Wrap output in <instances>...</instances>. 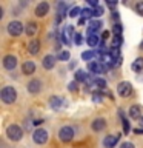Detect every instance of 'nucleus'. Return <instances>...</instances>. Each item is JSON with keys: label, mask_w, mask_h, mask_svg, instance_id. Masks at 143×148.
<instances>
[{"label": "nucleus", "mask_w": 143, "mask_h": 148, "mask_svg": "<svg viewBox=\"0 0 143 148\" xmlns=\"http://www.w3.org/2000/svg\"><path fill=\"white\" fill-rule=\"evenodd\" d=\"M94 9V17H100V16H103L105 14V9H103V6H97V8H92Z\"/></svg>", "instance_id": "obj_32"}, {"label": "nucleus", "mask_w": 143, "mask_h": 148, "mask_svg": "<svg viewBox=\"0 0 143 148\" xmlns=\"http://www.w3.org/2000/svg\"><path fill=\"white\" fill-rule=\"evenodd\" d=\"M0 97H2V102L3 103H14L17 99V91L14 90L12 86H3L2 91H0Z\"/></svg>", "instance_id": "obj_1"}, {"label": "nucleus", "mask_w": 143, "mask_h": 148, "mask_svg": "<svg viewBox=\"0 0 143 148\" xmlns=\"http://www.w3.org/2000/svg\"><path fill=\"white\" fill-rule=\"evenodd\" d=\"M6 136L9 140L12 142H18L23 137V130L18 127V125H9L6 128Z\"/></svg>", "instance_id": "obj_2"}, {"label": "nucleus", "mask_w": 143, "mask_h": 148, "mask_svg": "<svg viewBox=\"0 0 143 148\" xmlns=\"http://www.w3.org/2000/svg\"><path fill=\"white\" fill-rule=\"evenodd\" d=\"M95 86L99 88V90H106V80L101 77H97L95 79Z\"/></svg>", "instance_id": "obj_30"}, {"label": "nucleus", "mask_w": 143, "mask_h": 148, "mask_svg": "<svg viewBox=\"0 0 143 148\" xmlns=\"http://www.w3.org/2000/svg\"><path fill=\"white\" fill-rule=\"evenodd\" d=\"M129 116H131L132 119H140L142 117V108L138 105H132L131 108H129Z\"/></svg>", "instance_id": "obj_20"}, {"label": "nucleus", "mask_w": 143, "mask_h": 148, "mask_svg": "<svg viewBox=\"0 0 143 148\" xmlns=\"http://www.w3.org/2000/svg\"><path fill=\"white\" fill-rule=\"evenodd\" d=\"M85 23H86V18L80 17V20H78V23H77V25H78V26H83V25H85Z\"/></svg>", "instance_id": "obj_40"}, {"label": "nucleus", "mask_w": 143, "mask_h": 148, "mask_svg": "<svg viewBox=\"0 0 143 148\" xmlns=\"http://www.w3.org/2000/svg\"><path fill=\"white\" fill-rule=\"evenodd\" d=\"M77 16H82V8H78V6H74L69 9V17H77Z\"/></svg>", "instance_id": "obj_29"}, {"label": "nucleus", "mask_w": 143, "mask_h": 148, "mask_svg": "<svg viewBox=\"0 0 143 148\" xmlns=\"http://www.w3.org/2000/svg\"><path fill=\"white\" fill-rule=\"evenodd\" d=\"M37 31H39V26H37V23H34V22H29V23L26 25V28H25L26 36H29V37L35 36V34H37Z\"/></svg>", "instance_id": "obj_19"}, {"label": "nucleus", "mask_w": 143, "mask_h": 148, "mask_svg": "<svg viewBox=\"0 0 143 148\" xmlns=\"http://www.w3.org/2000/svg\"><path fill=\"white\" fill-rule=\"evenodd\" d=\"M120 148H136V147H134V143H131V142H123L122 145H120Z\"/></svg>", "instance_id": "obj_37"}, {"label": "nucleus", "mask_w": 143, "mask_h": 148, "mask_svg": "<svg viewBox=\"0 0 143 148\" xmlns=\"http://www.w3.org/2000/svg\"><path fill=\"white\" fill-rule=\"evenodd\" d=\"M23 23L22 22H18V20H14V22H9L8 23V32L11 36H20L22 32H23Z\"/></svg>", "instance_id": "obj_5"}, {"label": "nucleus", "mask_w": 143, "mask_h": 148, "mask_svg": "<svg viewBox=\"0 0 143 148\" xmlns=\"http://www.w3.org/2000/svg\"><path fill=\"white\" fill-rule=\"evenodd\" d=\"M117 92H118L120 97H128V96H131V92H132L131 83H129V82H120L118 85H117Z\"/></svg>", "instance_id": "obj_7"}, {"label": "nucleus", "mask_w": 143, "mask_h": 148, "mask_svg": "<svg viewBox=\"0 0 143 148\" xmlns=\"http://www.w3.org/2000/svg\"><path fill=\"white\" fill-rule=\"evenodd\" d=\"M28 91L31 92V94H37V92L42 91V82L39 79H34V80H31L28 83Z\"/></svg>", "instance_id": "obj_13"}, {"label": "nucleus", "mask_w": 143, "mask_h": 148, "mask_svg": "<svg viewBox=\"0 0 143 148\" xmlns=\"http://www.w3.org/2000/svg\"><path fill=\"white\" fill-rule=\"evenodd\" d=\"M140 122H142V125H143V116H142V117H140Z\"/></svg>", "instance_id": "obj_46"}, {"label": "nucleus", "mask_w": 143, "mask_h": 148, "mask_svg": "<svg viewBox=\"0 0 143 148\" xmlns=\"http://www.w3.org/2000/svg\"><path fill=\"white\" fill-rule=\"evenodd\" d=\"M69 57H71L69 51H60V53L57 54V60H62V62H66V60H69Z\"/></svg>", "instance_id": "obj_28"}, {"label": "nucleus", "mask_w": 143, "mask_h": 148, "mask_svg": "<svg viewBox=\"0 0 143 148\" xmlns=\"http://www.w3.org/2000/svg\"><path fill=\"white\" fill-rule=\"evenodd\" d=\"M112 32H114V36H122L123 34V25L122 23H114V26H112Z\"/></svg>", "instance_id": "obj_27"}, {"label": "nucleus", "mask_w": 143, "mask_h": 148, "mask_svg": "<svg viewBox=\"0 0 143 148\" xmlns=\"http://www.w3.org/2000/svg\"><path fill=\"white\" fill-rule=\"evenodd\" d=\"M48 12H49V3L48 2H40L34 9V14L37 17H45Z\"/></svg>", "instance_id": "obj_9"}, {"label": "nucleus", "mask_w": 143, "mask_h": 148, "mask_svg": "<svg viewBox=\"0 0 143 148\" xmlns=\"http://www.w3.org/2000/svg\"><path fill=\"white\" fill-rule=\"evenodd\" d=\"M82 17L83 18H91V17H94V9H91V8H83L82 9Z\"/></svg>", "instance_id": "obj_26"}, {"label": "nucleus", "mask_w": 143, "mask_h": 148, "mask_svg": "<svg viewBox=\"0 0 143 148\" xmlns=\"http://www.w3.org/2000/svg\"><path fill=\"white\" fill-rule=\"evenodd\" d=\"M32 140H34L37 145H43V143L48 142V131L43 128H37L34 134H32Z\"/></svg>", "instance_id": "obj_3"}, {"label": "nucleus", "mask_w": 143, "mask_h": 148, "mask_svg": "<svg viewBox=\"0 0 143 148\" xmlns=\"http://www.w3.org/2000/svg\"><path fill=\"white\" fill-rule=\"evenodd\" d=\"M103 23L100 20H91L89 25H88V32H92V34H99V31L101 29Z\"/></svg>", "instance_id": "obj_16"}, {"label": "nucleus", "mask_w": 143, "mask_h": 148, "mask_svg": "<svg viewBox=\"0 0 143 148\" xmlns=\"http://www.w3.org/2000/svg\"><path fill=\"white\" fill-rule=\"evenodd\" d=\"M94 57H99L97 53H94V51H83V53H82V59L86 60V62H92Z\"/></svg>", "instance_id": "obj_22"}, {"label": "nucleus", "mask_w": 143, "mask_h": 148, "mask_svg": "<svg viewBox=\"0 0 143 148\" xmlns=\"http://www.w3.org/2000/svg\"><path fill=\"white\" fill-rule=\"evenodd\" d=\"M49 106L52 110H62L66 106V102L63 100V97H59V96H52L49 99Z\"/></svg>", "instance_id": "obj_8"}, {"label": "nucleus", "mask_w": 143, "mask_h": 148, "mask_svg": "<svg viewBox=\"0 0 143 148\" xmlns=\"http://www.w3.org/2000/svg\"><path fill=\"white\" fill-rule=\"evenodd\" d=\"M112 18L115 20V23H117V20H118V12L117 11H112Z\"/></svg>", "instance_id": "obj_41"}, {"label": "nucleus", "mask_w": 143, "mask_h": 148, "mask_svg": "<svg viewBox=\"0 0 143 148\" xmlns=\"http://www.w3.org/2000/svg\"><path fill=\"white\" fill-rule=\"evenodd\" d=\"M66 3H65V2H59L57 3V14H59V16H65V11H66Z\"/></svg>", "instance_id": "obj_31"}, {"label": "nucleus", "mask_w": 143, "mask_h": 148, "mask_svg": "<svg viewBox=\"0 0 143 148\" xmlns=\"http://www.w3.org/2000/svg\"><path fill=\"white\" fill-rule=\"evenodd\" d=\"M59 139L62 142H71L74 139V130L71 127H62L59 130Z\"/></svg>", "instance_id": "obj_4"}, {"label": "nucleus", "mask_w": 143, "mask_h": 148, "mask_svg": "<svg viewBox=\"0 0 143 148\" xmlns=\"http://www.w3.org/2000/svg\"><path fill=\"white\" fill-rule=\"evenodd\" d=\"M28 51H29V54L35 56L40 53V42L39 40H31L29 43H28Z\"/></svg>", "instance_id": "obj_18"}, {"label": "nucleus", "mask_w": 143, "mask_h": 148, "mask_svg": "<svg viewBox=\"0 0 143 148\" xmlns=\"http://www.w3.org/2000/svg\"><path fill=\"white\" fill-rule=\"evenodd\" d=\"M134 133L136 134H143V130H134Z\"/></svg>", "instance_id": "obj_44"}, {"label": "nucleus", "mask_w": 143, "mask_h": 148, "mask_svg": "<svg viewBox=\"0 0 143 148\" xmlns=\"http://www.w3.org/2000/svg\"><path fill=\"white\" fill-rule=\"evenodd\" d=\"M140 49L143 51V42H142V43H140Z\"/></svg>", "instance_id": "obj_45"}, {"label": "nucleus", "mask_w": 143, "mask_h": 148, "mask_svg": "<svg viewBox=\"0 0 143 148\" xmlns=\"http://www.w3.org/2000/svg\"><path fill=\"white\" fill-rule=\"evenodd\" d=\"M43 123V119H39V120H34V125L37 127V125H42Z\"/></svg>", "instance_id": "obj_42"}, {"label": "nucleus", "mask_w": 143, "mask_h": 148, "mask_svg": "<svg viewBox=\"0 0 143 148\" xmlns=\"http://www.w3.org/2000/svg\"><path fill=\"white\" fill-rule=\"evenodd\" d=\"M88 68H89V71L94 73V74H103L106 69H108V66H105L100 60H92V62H89L88 63Z\"/></svg>", "instance_id": "obj_6"}, {"label": "nucleus", "mask_w": 143, "mask_h": 148, "mask_svg": "<svg viewBox=\"0 0 143 148\" xmlns=\"http://www.w3.org/2000/svg\"><path fill=\"white\" fill-rule=\"evenodd\" d=\"M101 99H103V94H101V92H97V91L92 92V100L94 102H101Z\"/></svg>", "instance_id": "obj_35"}, {"label": "nucleus", "mask_w": 143, "mask_h": 148, "mask_svg": "<svg viewBox=\"0 0 143 148\" xmlns=\"http://www.w3.org/2000/svg\"><path fill=\"white\" fill-rule=\"evenodd\" d=\"M91 128L94 130V131H103V130L106 128V120L103 119V117H99V119H95L94 122L91 123Z\"/></svg>", "instance_id": "obj_14"}, {"label": "nucleus", "mask_w": 143, "mask_h": 148, "mask_svg": "<svg viewBox=\"0 0 143 148\" xmlns=\"http://www.w3.org/2000/svg\"><path fill=\"white\" fill-rule=\"evenodd\" d=\"M122 43H123V37L122 36H114L112 40H111V48L118 49L120 46H122Z\"/></svg>", "instance_id": "obj_23"}, {"label": "nucleus", "mask_w": 143, "mask_h": 148, "mask_svg": "<svg viewBox=\"0 0 143 148\" xmlns=\"http://www.w3.org/2000/svg\"><path fill=\"white\" fill-rule=\"evenodd\" d=\"M100 39H101V37H99V34H92V32H88V34H86V43L89 45V46L100 45L101 43Z\"/></svg>", "instance_id": "obj_17"}, {"label": "nucleus", "mask_w": 143, "mask_h": 148, "mask_svg": "<svg viewBox=\"0 0 143 148\" xmlns=\"http://www.w3.org/2000/svg\"><path fill=\"white\" fill-rule=\"evenodd\" d=\"M86 79H88V74L83 71V69H77V71H76V82H78V83L83 82V83H85Z\"/></svg>", "instance_id": "obj_25"}, {"label": "nucleus", "mask_w": 143, "mask_h": 148, "mask_svg": "<svg viewBox=\"0 0 143 148\" xmlns=\"http://www.w3.org/2000/svg\"><path fill=\"white\" fill-rule=\"evenodd\" d=\"M68 90H69V91H74V92H76V91H78V82L72 80V82L68 85Z\"/></svg>", "instance_id": "obj_34"}, {"label": "nucleus", "mask_w": 143, "mask_h": 148, "mask_svg": "<svg viewBox=\"0 0 143 148\" xmlns=\"http://www.w3.org/2000/svg\"><path fill=\"white\" fill-rule=\"evenodd\" d=\"M34 71H35V63L32 62V60H26V62H23L22 73L25 74V76H31V74H34Z\"/></svg>", "instance_id": "obj_12"}, {"label": "nucleus", "mask_w": 143, "mask_h": 148, "mask_svg": "<svg viewBox=\"0 0 143 148\" xmlns=\"http://www.w3.org/2000/svg\"><path fill=\"white\" fill-rule=\"evenodd\" d=\"M106 39H109V31H103V32H101V40H106Z\"/></svg>", "instance_id": "obj_38"}, {"label": "nucleus", "mask_w": 143, "mask_h": 148, "mask_svg": "<svg viewBox=\"0 0 143 148\" xmlns=\"http://www.w3.org/2000/svg\"><path fill=\"white\" fill-rule=\"evenodd\" d=\"M106 5H108L109 8H115V6H117V2H111V0H108V2H106Z\"/></svg>", "instance_id": "obj_39"}, {"label": "nucleus", "mask_w": 143, "mask_h": 148, "mask_svg": "<svg viewBox=\"0 0 143 148\" xmlns=\"http://www.w3.org/2000/svg\"><path fill=\"white\" fill-rule=\"evenodd\" d=\"M3 66L6 69H9V71H12V69L17 66V57L16 56H11V54L5 56L3 57Z\"/></svg>", "instance_id": "obj_10"}, {"label": "nucleus", "mask_w": 143, "mask_h": 148, "mask_svg": "<svg viewBox=\"0 0 143 148\" xmlns=\"http://www.w3.org/2000/svg\"><path fill=\"white\" fill-rule=\"evenodd\" d=\"M118 114H120V117H122L123 133H125V134H128V133H129V122H128V119L125 117V114H123V110H118Z\"/></svg>", "instance_id": "obj_24"}, {"label": "nucleus", "mask_w": 143, "mask_h": 148, "mask_svg": "<svg viewBox=\"0 0 143 148\" xmlns=\"http://www.w3.org/2000/svg\"><path fill=\"white\" fill-rule=\"evenodd\" d=\"M55 60H57V57H54L52 54H48L43 57V68L45 69H52L55 66Z\"/></svg>", "instance_id": "obj_15"}, {"label": "nucleus", "mask_w": 143, "mask_h": 148, "mask_svg": "<svg viewBox=\"0 0 143 148\" xmlns=\"http://www.w3.org/2000/svg\"><path fill=\"white\" fill-rule=\"evenodd\" d=\"M136 12L138 14V16H143V2L136 3Z\"/></svg>", "instance_id": "obj_36"}, {"label": "nucleus", "mask_w": 143, "mask_h": 148, "mask_svg": "<svg viewBox=\"0 0 143 148\" xmlns=\"http://www.w3.org/2000/svg\"><path fill=\"white\" fill-rule=\"evenodd\" d=\"M76 65H77V62H76V60H74V62H71V63H69V68H76Z\"/></svg>", "instance_id": "obj_43"}, {"label": "nucleus", "mask_w": 143, "mask_h": 148, "mask_svg": "<svg viewBox=\"0 0 143 148\" xmlns=\"http://www.w3.org/2000/svg\"><path fill=\"white\" fill-rule=\"evenodd\" d=\"M74 43L76 45H82L83 43V36L80 32H76V36H74Z\"/></svg>", "instance_id": "obj_33"}, {"label": "nucleus", "mask_w": 143, "mask_h": 148, "mask_svg": "<svg viewBox=\"0 0 143 148\" xmlns=\"http://www.w3.org/2000/svg\"><path fill=\"white\" fill-rule=\"evenodd\" d=\"M118 139H120V134H109V136H106V137L103 139L105 148H114L115 145H117Z\"/></svg>", "instance_id": "obj_11"}, {"label": "nucleus", "mask_w": 143, "mask_h": 148, "mask_svg": "<svg viewBox=\"0 0 143 148\" xmlns=\"http://www.w3.org/2000/svg\"><path fill=\"white\" fill-rule=\"evenodd\" d=\"M131 68H132V71H136V73H140L142 69H143V57H137V59L132 62Z\"/></svg>", "instance_id": "obj_21"}]
</instances>
